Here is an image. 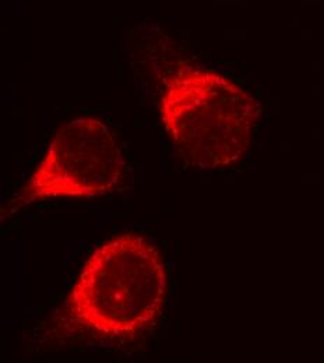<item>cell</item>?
Segmentation results:
<instances>
[{"mask_svg": "<svg viewBox=\"0 0 324 363\" xmlns=\"http://www.w3.org/2000/svg\"><path fill=\"white\" fill-rule=\"evenodd\" d=\"M168 277L161 252L135 232L98 246L83 264L63 306L76 331L101 338H126L161 318Z\"/></svg>", "mask_w": 324, "mask_h": 363, "instance_id": "cell-1", "label": "cell"}, {"mask_svg": "<svg viewBox=\"0 0 324 363\" xmlns=\"http://www.w3.org/2000/svg\"><path fill=\"white\" fill-rule=\"evenodd\" d=\"M123 155L113 132L96 118H77L52 138L43 161L10 200L9 211L49 199H95L119 184Z\"/></svg>", "mask_w": 324, "mask_h": 363, "instance_id": "cell-3", "label": "cell"}, {"mask_svg": "<svg viewBox=\"0 0 324 363\" xmlns=\"http://www.w3.org/2000/svg\"><path fill=\"white\" fill-rule=\"evenodd\" d=\"M160 112L181 158L199 169L214 171L247 154L262 106L224 74L184 66L168 77Z\"/></svg>", "mask_w": 324, "mask_h": 363, "instance_id": "cell-2", "label": "cell"}]
</instances>
